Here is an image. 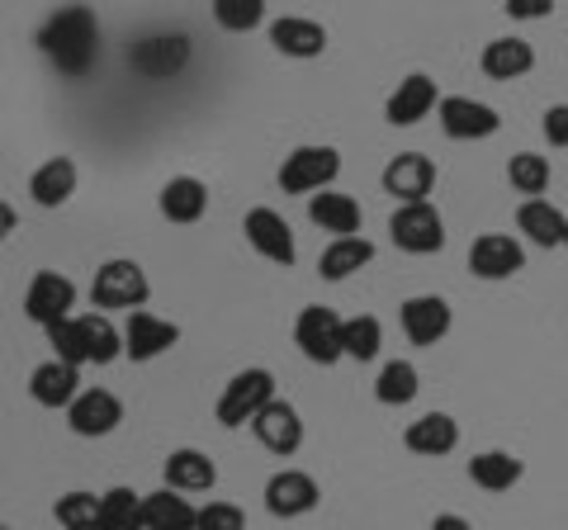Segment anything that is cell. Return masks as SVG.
Returning <instances> with one entry per match:
<instances>
[{"instance_id":"1","label":"cell","mask_w":568,"mask_h":530,"mask_svg":"<svg viewBox=\"0 0 568 530\" xmlns=\"http://www.w3.org/2000/svg\"><path fill=\"white\" fill-rule=\"evenodd\" d=\"M43 58L62 77H85L100 62V24L85 6H58L39 29Z\"/></svg>"},{"instance_id":"2","label":"cell","mask_w":568,"mask_h":530,"mask_svg":"<svg viewBox=\"0 0 568 530\" xmlns=\"http://www.w3.org/2000/svg\"><path fill=\"white\" fill-rule=\"evenodd\" d=\"M48 342H52V356L67 365H110L123 356V332L104 313L67 317V323L48 327Z\"/></svg>"},{"instance_id":"3","label":"cell","mask_w":568,"mask_h":530,"mask_svg":"<svg viewBox=\"0 0 568 530\" xmlns=\"http://www.w3.org/2000/svg\"><path fill=\"white\" fill-rule=\"evenodd\" d=\"M152 298V285H148V271L138 261H104L95 279H91V304L104 308V313H138L142 304Z\"/></svg>"},{"instance_id":"4","label":"cell","mask_w":568,"mask_h":530,"mask_svg":"<svg viewBox=\"0 0 568 530\" xmlns=\"http://www.w3.org/2000/svg\"><path fill=\"white\" fill-rule=\"evenodd\" d=\"M271 402H275V375L271 369H261V365L242 369V375L227 379L223 398H219V427L237 431V427H246V421H256V412L271 408Z\"/></svg>"},{"instance_id":"5","label":"cell","mask_w":568,"mask_h":530,"mask_svg":"<svg viewBox=\"0 0 568 530\" xmlns=\"http://www.w3.org/2000/svg\"><path fill=\"white\" fill-rule=\"evenodd\" d=\"M388 237H394L398 252L407 256H436L446 246V218L432 200L422 204H398L394 218H388Z\"/></svg>"},{"instance_id":"6","label":"cell","mask_w":568,"mask_h":530,"mask_svg":"<svg viewBox=\"0 0 568 530\" xmlns=\"http://www.w3.org/2000/svg\"><path fill=\"white\" fill-rule=\"evenodd\" d=\"M342 175V152L336 147H294L280 166V190L284 194H317L332 190V181Z\"/></svg>"},{"instance_id":"7","label":"cell","mask_w":568,"mask_h":530,"mask_svg":"<svg viewBox=\"0 0 568 530\" xmlns=\"http://www.w3.org/2000/svg\"><path fill=\"white\" fill-rule=\"evenodd\" d=\"M342 323L346 317H336L332 308L323 304H308L304 313H298V323H294V346L304 350V360L313 365H336V360H346V350H342Z\"/></svg>"},{"instance_id":"8","label":"cell","mask_w":568,"mask_h":530,"mask_svg":"<svg viewBox=\"0 0 568 530\" xmlns=\"http://www.w3.org/2000/svg\"><path fill=\"white\" fill-rule=\"evenodd\" d=\"M71 308H77V285L62 275V271H39L29 279L24 289V317L33 327H58L71 317Z\"/></svg>"},{"instance_id":"9","label":"cell","mask_w":568,"mask_h":530,"mask_svg":"<svg viewBox=\"0 0 568 530\" xmlns=\"http://www.w3.org/2000/svg\"><path fill=\"white\" fill-rule=\"evenodd\" d=\"M436 119H440V133L455 137V143H484V137L503 129V114L469 95H446L436 104Z\"/></svg>"},{"instance_id":"10","label":"cell","mask_w":568,"mask_h":530,"mask_svg":"<svg viewBox=\"0 0 568 530\" xmlns=\"http://www.w3.org/2000/svg\"><path fill=\"white\" fill-rule=\"evenodd\" d=\"M469 271L478 279H488V285L511 279V275L526 271V246L511 233H484V237H474V246H469Z\"/></svg>"},{"instance_id":"11","label":"cell","mask_w":568,"mask_h":530,"mask_svg":"<svg viewBox=\"0 0 568 530\" xmlns=\"http://www.w3.org/2000/svg\"><path fill=\"white\" fill-rule=\"evenodd\" d=\"M398 323H403V337L413 346H436V342L450 337L455 313H450V304L440 294H417V298H407L403 304Z\"/></svg>"},{"instance_id":"12","label":"cell","mask_w":568,"mask_h":530,"mask_svg":"<svg viewBox=\"0 0 568 530\" xmlns=\"http://www.w3.org/2000/svg\"><path fill=\"white\" fill-rule=\"evenodd\" d=\"M181 342V327L166 323V317L156 313H129V323H123V356H129L133 365H148L156 356H166V350Z\"/></svg>"},{"instance_id":"13","label":"cell","mask_w":568,"mask_h":530,"mask_svg":"<svg viewBox=\"0 0 568 530\" xmlns=\"http://www.w3.org/2000/svg\"><path fill=\"white\" fill-rule=\"evenodd\" d=\"M379 185H384V194H394L398 204H422L426 194L436 190V162L422 152H398L394 162L384 166Z\"/></svg>"},{"instance_id":"14","label":"cell","mask_w":568,"mask_h":530,"mask_svg":"<svg viewBox=\"0 0 568 530\" xmlns=\"http://www.w3.org/2000/svg\"><path fill=\"white\" fill-rule=\"evenodd\" d=\"M323 502V492H317L313 473L304 469H280L271 483H265V511L280 521H294V517H308V511Z\"/></svg>"},{"instance_id":"15","label":"cell","mask_w":568,"mask_h":530,"mask_svg":"<svg viewBox=\"0 0 568 530\" xmlns=\"http://www.w3.org/2000/svg\"><path fill=\"white\" fill-rule=\"evenodd\" d=\"M242 233H246V242L256 246V252L265 256V261H275V265H290L298 261V246H294V233H290V223H284V214H275V208H252V214L242 218Z\"/></svg>"},{"instance_id":"16","label":"cell","mask_w":568,"mask_h":530,"mask_svg":"<svg viewBox=\"0 0 568 530\" xmlns=\"http://www.w3.org/2000/svg\"><path fill=\"white\" fill-rule=\"evenodd\" d=\"M119 421H123V402L110 394V388H81L77 402L67 408V427L77 436H85V440L110 436Z\"/></svg>"},{"instance_id":"17","label":"cell","mask_w":568,"mask_h":530,"mask_svg":"<svg viewBox=\"0 0 568 530\" xmlns=\"http://www.w3.org/2000/svg\"><path fill=\"white\" fill-rule=\"evenodd\" d=\"M252 431H256L261 446L271 455H280V459H290L298 446H304V417H298V408L294 402H284V398H275L271 408L256 412Z\"/></svg>"},{"instance_id":"18","label":"cell","mask_w":568,"mask_h":530,"mask_svg":"<svg viewBox=\"0 0 568 530\" xmlns=\"http://www.w3.org/2000/svg\"><path fill=\"white\" fill-rule=\"evenodd\" d=\"M436 104H440L436 81L426 77V72H413V77H403L398 91L384 100V119L394 123V129H413V123H422L426 114L436 110Z\"/></svg>"},{"instance_id":"19","label":"cell","mask_w":568,"mask_h":530,"mask_svg":"<svg viewBox=\"0 0 568 530\" xmlns=\"http://www.w3.org/2000/svg\"><path fill=\"white\" fill-rule=\"evenodd\" d=\"M77 394H81V365H67V360L52 356L29 375V398L39 402V408H52V412L71 408Z\"/></svg>"},{"instance_id":"20","label":"cell","mask_w":568,"mask_h":530,"mask_svg":"<svg viewBox=\"0 0 568 530\" xmlns=\"http://www.w3.org/2000/svg\"><path fill=\"white\" fill-rule=\"evenodd\" d=\"M478 72L488 81H521L536 72V48L526 39H488L478 52Z\"/></svg>"},{"instance_id":"21","label":"cell","mask_w":568,"mask_h":530,"mask_svg":"<svg viewBox=\"0 0 568 530\" xmlns=\"http://www.w3.org/2000/svg\"><path fill=\"white\" fill-rule=\"evenodd\" d=\"M403 446L413 455H422V459H440V455H450L459 446V421L450 412H426L417 421H407Z\"/></svg>"},{"instance_id":"22","label":"cell","mask_w":568,"mask_h":530,"mask_svg":"<svg viewBox=\"0 0 568 530\" xmlns=\"http://www.w3.org/2000/svg\"><path fill=\"white\" fill-rule=\"evenodd\" d=\"M517 233L530 246H545V252H555V246H564L568 214H564L559 204H549V200H521V208H517Z\"/></svg>"},{"instance_id":"23","label":"cell","mask_w":568,"mask_h":530,"mask_svg":"<svg viewBox=\"0 0 568 530\" xmlns=\"http://www.w3.org/2000/svg\"><path fill=\"white\" fill-rule=\"evenodd\" d=\"M308 218L332 237H361V218L365 214H361V204H355L351 194L317 190V194H308Z\"/></svg>"},{"instance_id":"24","label":"cell","mask_w":568,"mask_h":530,"mask_svg":"<svg viewBox=\"0 0 568 530\" xmlns=\"http://www.w3.org/2000/svg\"><path fill=\"white\" fill-rule=\"evenodd\" d=\"M271 48L284 52V58H298V62L323 58V52H327V29L317 24V20H298V14H284V20L271 24Z\"/></svg>"},{"instance_id":"25","label":"cell","mask_w":568,"mask_h":530,"mask_svg":"<svg viewBox=\"0 0 568 530\" xmlns=\"http://www.w3.org/2000/svg\"><path fill=\"white\" fill-rule=\"evenodd\" d=\"M142 521H148V530H194L200 507H190V498L175 488H156L142 492Z\"/></svg>"},{"instance_id":"26","label":"cell","mask_w":568,"mask_h":530,"mask_svg":"<svg viewBox=\"0 0 568 530\" xmlns=\"http://www.w3.org/2000/svg\"><path fill=\"white\" fill-rule=\"evenodd\" d=\"M77 194V162L71 156H52L29 175V200L39 208H62Z\"/></svg>"},{"instance_id":"27","label":"cell","mask_w":568,"mask_h":530,"mask_svg":"<svg viewBox=\"0 0 568 530\" xmlns=\"http://www.w3.org/2000/svg\"><path fill=\"white\" fill-rule=\"evenodd\" d=\"M162 473H166V488H175V492H209L219 483V465H213L204 450H190V446L171 450Z\"/></svg>"},{"instance_id":"28","label":"cell","mask_w":568,"mask_h":530,"mask_svg":"<svg viewBox=\"0 0 568 530\" xmlns=\"http://www.w3.org/2000/svg\"><path fill=\"white\" fill-rule=\"evenodd\" d=\"M156 204H162L166 223H200L209 214V190H204V181H194V175H171Z\"/></svg>"},{"instance_id":"29","label":"cell","mask_w":568,"mask_h":530,"mask_svg":"<svg viewBox=\"0 0 568 530\" xmlns=\"http://www.w3.org/2000/svg\"><path fill=\"white\" fill-rule=\"evenodd\" d=\"M526 479V465L511 450H484L469 459V483L484 492H511Z\"/></svg>"},{"instance_id":"30","label":"cell","mask_w":568,"mask_h":530,"mask_svg":"<svg viewBox=\"0 0 568 530\" xmlns=\"http://www.w3.org/2000/svg\"><path fill=\"white\" fill-rule=\"evenodd\" d=\"M369 261H375V242H365V237H332L327 252L317 256V275L332 279V285H342V279H351L355 271H365Z\"/></svg>"},{"instance_id":"31","label":"cell","mask_w":568,"mask_h":530,"mask_svg":"<svg viewBox=\"0 0 568 530\" xmlns=\"http://www.w3.org/2000/svg\"><path fill=\"white\" fill-rule=\"evenodd\" d=\"M422 394V375H417V365L413 360H388L379 369V379H375V398L384 402V408H407Z\"/></svg>"},{"instance_id":"32","label":"cell","mask_w":568,"mask_h":530,"mask_svg":"<svg viewBox=\"0 0 568 530\" xmlns=\"http://www.w3.org/2000/svg\"><path fill=\"white\" fill-rule=\"evenodd\" d=\"M379 346H384V323L375 313H355L342 323V350H346V360H375L379 356Z\"/></svg>"},{"instance_id":"33","label":"cell","mask_w":568,"mask_h":530,"mask_svg":"<svg viewBox=\"0 0 568 530\" xmlns=\"http://www.w3.org/2000/svg\"><path fill=\"white\" fill-rule=\"evenodd\" d=\"M52 517H58L62 530H104V511H100V498L95 492H62L52 502Z\"/></svg>"},{"instance_id":"34","label":"cell","mask_w":568,"mask_h":530,"mask_svg":"<svg viewBox=\"0 0 568 530\" xmlns=\"http://www.w3.org/2000/svg\"><path fill=\"white\" fill-rule=\"evenodd\" d=\"M549 156H540V152H517L507 162V181H511V190L517 194H526V200H545V190H549Z\"/></svg>"},{"instance_id":"35","label":"cell","mask_w":568,"mask_h":530,"mask_svg":"<svg viewBox=\"0 0 568 530\" xmlns=\"http://www.w3.org/2000/svg\"><path fill=\"white\" fill-rule=\"evenodd\" d=\"M100 511H104V530H148V521H142V492L133 488L100 492Z\"/></svg>"},{"instance_id":"36","label":"cell","mask_w":568,"mask_h":530,"mask_svg":"<svg viewBox=\"0 0 568 530\" xmlns=\"http://www.w3.org/2000/svg\"><path fill=\"white\" fill-rule=\"evenodd\" d=\"M213 20L227 33H252L265 20V0H213Z\"/></svg>"},{"instance_id":"37","label":"cell","mask_w":568,"mask_h":530,"mask_svg":"<svg viewBox=\"0 0 568 530\" xmlns=\"http://www.w3.org/2000/svg\"><path fill=\"white\" fill-rule=\"evenodd\" d=\"M194 530H246V517L233 502H209L200 507V526Z\"/></svg>"},{"instance_id":"38","label":"cell","mask_w":568,"mask_h":530,"mask_svg":"<svg viewBox=\"0 0 568 530\" xmlns=\"http://www.w3.org/2000/svg\"><path fill=\"white\" fill-rule=\"evenodd\" d=\"M540 133L549 147H568V104H549L540 119Z\"/></svg>"},{"instance_id":"39","label":"cell","mask_w":568,"mask_h":530,"mask_svg":"<svg viewBox=\"0 0 568 530\" xmlns=\"http://www.w3.org/2000/svg\"><path fill=\"white\" fill-rule=\"evenodd\" d=\"M555 6H559V0H507L503 10L511 14V20H521V24H536V20H549Z\"/></svg>"},{"instance_id":"40","label":"cell","mask_w":568,"mask_h":530,"mask_svg":"<svg viewBox=\"0 0 568 530\" xmlns=\"http://www.w3.org/2000/svg\"><path fill=\"white\" fill-rule=\"evenodd\" d=\"M432 530H474L465 517H455V511H440V517L432 521Z\"/></svg>"},{"instance_id":"41","label":"cell","mask_w":568,"mask_h":530,"mask_svg":"<svg viewBox=\"0 0 568 530\" xmlns=\"http://www.w3.org/2000/svg\"><path fill=\"white\" fill-rule=\"evenodd\" d=\"M14 227H20V218H14V208H10L6 200H0V242H6V237L14 233Z\"/></svg>"},{"instance_id":"42","label":"cell","mask_w":568,"mask_h":530,"mask_svg":"<svg viewBox=\"0 0 568 530\" xmlns=\"http://www.w3.org/2000/svg\"><path fill=\"white\" fill-rule=\"evenodd\" d=\"M564 246H568V233H564Z\"/></svg>"},{"instance_id":"43","label":"cell","mask_w":568,"mask_h":530,"mask_svg":"<svg viewBox=\"0 0 568 530\" xmlns=\"http://www.w3.org/2000/svg\"><path fill=\"white\" fill-rule=\"evenodd\" d=\"M0 530H10V526H0Z\"/></svg>"}]
</instances>
